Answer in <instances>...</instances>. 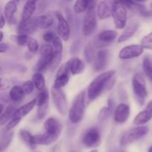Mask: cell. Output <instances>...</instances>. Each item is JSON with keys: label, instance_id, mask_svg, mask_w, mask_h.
<instances>
[{"label": "cell", "instance_id": "cell-1", "mask_svg": "<svg viewBox=\"0 0 152 152\" xmlns=\"http://www.w3.org/2000/svg\"><path fill=\"white\" fill-rule=\"evenodd\" d=\"M115 74L114 71H108L103 72L96 77L91 83L88 88V99L90 102L95 100L99 97L103 91L104 88L108 85V81Z\"/></svg>", "mask_w": 152, "mask_h": 152}, {"label": "cell", "instance_id": "cell-2", "mask_svg": "<svg viewBox=\"0 0 152 152\" xmlns=\"http://www.w3.org/2000/svg\"><path fill=\"white\" fill-rule=\"evenodd\" d=\"M85 91L80 92L73 101L72 105L69 111V120L72 123H78L83 120L86 108Z\"/></svg>", "mask_w": 152, "mask_h": 152}, {"label": "cell", "instance_id": "cell-3", "mask_svg": "<svg viewBox=\"0 0 152 152\" xmlns=\"http://www.w3.org/2000/svg\"><path fill=\"white\" fill-rule=\"evenodd\" d=\"M95 1H90L88 8L86 10V15L83 18V33L85 36H90L94 32L97 25L96 7Z\"/></svg>", "mask_w": 152, "mask_h": 152}, {"label": "cell", "instance_id": "cell-4", "mask_svg": "<svg viewBox=\"0 0 152 152\" xmlns=\"http://www.w3.org/2000/svg\"><path fill=\"white\" fill-rule=\"evenodd\" d=\"M111 16L115 28L123 29L127 24V9L120 1H114L111 7Z\"/></svg>", "mask_w": 152, "mask_h": 152}, {"label": "cell", "instance_id": "cell-5", "mask_svg": "<svg viewBox=\"0 0 152 152\" xmlns=\"http://www.w3.org/2000/svg\"><path fill=\"white\" fill-rule=\"evenodd\" d=\"M148 128L147 126H137L126 132L120 139L121 146H126L138 140L141 139L148 134Z\"/></svg>", "mask_w": 152, "mask_h": 152}, {"label": "cell", "instance_id": "cell-6", "mask_svg": "<svg viewBox=\"0 0 152 152\" xmlns=\"http://www.w3.org/2000/svg\"><path fill=\"white\" fill-rule=\"evenodd\" d=\"M35 105L36 99H33V100H31V102L25 104V105H22V107H20L19 108L16 109L14 114H13V117H12V119L10 120V122L7 123L6 129H7V130H11L12 129L16 127V126L20 123V121L22 120V118H24L25 116L28 115V114L34 109Z\"/></svg>", "mask_w": 152, "mask_h": 152}, {"label": "cell", "instance_id": "cell-7", "mask_svg": "<svg viewBox=\"0 0 152 152\" xmlns=\"http://www.w3.org/2000/svg\"><path fill=\"white\" fill-rule=\"evenodd\" d=\"M40 58L37 64V72L41 73L49 68L53 56V50L50 45H43L40 48Z\"/></svg>", "mask_w": 152, "mask_h": 152}, {"label": "cell", "instance_id": "cell-8", "mask_svg": "<svg viewBox=\"0 0 152 152\" xmlns=\"http://www.w3.org/2000/svg\"><path fill=\"white\" fill-rule=\"evenodd\" d=\"M51 95L53 103L58 112L62 116L65 115L68 112V105L66 96L63 91L62 89L52 87Z\"/></svg>", "mask_w": 152, "mask_h": 152}, {"label": "cell", "instance_id": "cell-9", "mask_svg": "<svg viewBox=\"0 0 152 152\" xmlns=\"http://www.w3.org/2000/svg\"><path fill=\"white\" fill-rule=\"evenodd\" d=\"M132 86L135 96L140 102H142V103H143L144 99L148 95V92L145 80L140 74H135L133 76Z\"/></svg>", "mask_w": 152, "mask_h": 152}, {"label": "cell", "instance_id": "cell-10", "mask_svg": "<svg viewBox=\"0 0 152 152\" xmlns=\"http://www.w3.org/2000/svg\"><path fill=\"white\" fill-rule=\"evenodd\" d=\"M69 74L70 71L68 62H65V63L62 64L59 67L57 73H56V79H55L54 85H53V87L56 88L61 89L64 86H66L68 84V81H69Z\"/></svg>", "mask_w": 152, "mask_h": 152}, {"label": "cell", "instance_id": "cell-11", "mask_svg": "<svg viewBox=\"0 0 152 152\" xmlns=\"http://www.w3.org/2000/svg\"><path fill=\"white\" fill-rule=\"evenodd\" d=\"M143 48L140 45H130L122 48L119 53L121 59H130L138 57L143 53Z\"/></svg>", "mask_w": 152, "mask_h": 152}, {"label": "cell", "instance_id": "cell-12", "mask_svg": "<svg viewBox=\"0 0 152 152\" xmlns=\"http://www.w3.org/2000/svg\"><path fill=\"white\" fill-rule=\"evenodd\" d=\"M101 142V136L96 129H90L86 132L83 137V142L88 148H96Z\"/></svg>", "mask_w": 152, "mask_h": 152}, {"label": "cell", "instance_id": "cell-13", "mask_svg": "<svg viewBox=\"0 0 152 152\" xmlns=\"http://www.w3.org/2000/svg\"><path fill=\"white\" fill-rule=\"evenodd\" d=\"M44 129L46 133L58 139L62 132V126L56 118L50 117L45 121Z\"/></svg>", "mask_w": 152, "mask_h": 152}, {"label": "cell", "instance_id": "cell-14", "mask_svg": "<svg viewBox=\"0 0 152 152\" xmlns=\"http://www.w3.org/2000/svg\"><path fill=\"white\" fill-rule=\"evenodd\" d=\"M56 16L58 20L57 32L59 37L63 41H68L70 38V28L68 22L60 13H56Z\"/></svg>", "mask_w": 152, "mask_h": 152}, {"label": "cell", "instance_id": "cell-15", "mask_svg": "<svg viewBox=\"0 0 152 152\" xmlns=\"http://www.w3.org/2000/svg\"><path fill=\"white\" fill-rule=\"evenodd\" d=\"M120 2L126 7V9H129L134 13H138L143 17H150L152 16V11L148 10L145 5H142L140 3L132 1H123Z\"/></svg>", "mask_w": 152, "mask_h": 152}, {"label": "cell", "instance_id": "cell-16", "mask_svg": "<svg viewBox=\"0 0 152 152\" xmlns=\"http://www.w3.org/2000/svg\"><path fill=\"white\" fill-rule=\"evenodd\" d=\"M130 116V106L127 104L120 103L114 111V120L117 123H124Z\"/></svg>", "mask_w": 152, "mask_h": 152}, {"label": "cell", "instance_id": "cell-17", "mask_svg": "<svg viewBox=\"0 0 152 152\" xmlns=\"http://www.w3.org/2000/svg\"><path fill=\"white\" fill-rule=\"evenodd\" d=\"M152 118V101L148 102L145 110L140 112L134 120V125H144L151 120Z\"/></svg>", "mask_w": 152, "mask_h": 152}, {"label": "cell", "instance_id": "cell-18", "mask_svg": "<svg viewBox=\"0 0 152 152\" xmlns=\"http://www.w3.org/2000/svg\"><path fill=\"white\" fill-rule=\"evenodd\" d=\"M111 7L112 4L111 6L108 1H99L96 5V16H98V18L101 20L108 19L110 16H111Z\"/></svg>", "mask_w": 152, "mask_h": 152}, {"label": "cell", "instance_id": "cell-19", "mask_svg": "<svg viewBox=\"0 0 152 152\" xmlns=\"http://www.w3.org/2000/svg\"><path fill=\"white\" fill-rule=\"evenodd\" d=\"M108 58V50L107 49H101L97 52L94 59V69L100 71L105 68Z\"/></svg>", "mask_w": 152, "mask_h": 152}, {"label": "cell", "instance_id": "cell-20", "mask_svg": "<svg viewBox=\"0 0 152 152\" xmlns=\"http://www.w3.org/2000/svg\"><path fill=\"white\" fill-rule=\"evenodd\" d=\"M17 10V5L16 3L13 1H10L7 2L4 6V16L5 21H7L8 24L13 25L16 22L14 14Z\"/></svg>", "mask_w": 152, "mask_h": 152}, {"label": "cell", "instance_id": "cell-21", "mask_svg": "<svg viewBox=\"0 0 152 152\" xmlns=\"http://www.w3.org/2000/svg\"><path fill=\"white\" fill-rule=\"evenodd\" d=\"M37 28V22H36V18L35 19H31L28 22H20V23L18 25V35L24 34V35L28 36V34H32Z\"/></svg>", "mask_w": 152, "mask_h": 152}, {"label": "cell", "instance_id": "cell-22", "mask_svg": "<svg viewBox=\"0 0 152 152\" xmlns=\"http://www.w3.org/2000/svg\"><path fill=\"white\" fill-rule=\"evenodd\" d=\"M68 65L69 67L70 73L73 75L82 74L84 71L85 64L82 59L78 57H72L68 61Z\"/></svg>", "mask_w": 152, "mask_h": 152}, {"label": "cell", "instance_id": "cell-23", "mask_svg": "<svg viewBox=\"0 0 152 152\" xmlns=\"http://www.w3.org/2000/svg\"><path fill=\"white\" fill-rule=\"evenodd\" d=\"M37 7V3L34 1H28L25 4L24 6L23 11L22 14V19L21 22H28L32 19V16L34 15V12Z\"/></svg>", "mask_w": 152, "mask_h": 152}, {"label": "cell", "instance_id": "cell-24", "mask_svg": "<svg viewBox=\"0 0 152 152\" xmlns=\"http://www.w3.org/2000/svg\"><path fill=\"white\" fill-rule=\"evenodd\" d=\"M138 28H139V25L137 23H131L130 25H129L126 27L124 31L119 37L118 39H117V42L121 43L129 40V39H131L134 35V34L137 32Z\"/></svg>", "mask_w": 152, "mask_h": 152}, {"label": "cell", "instance_id": "cell-25", "mask_svg": "<svg viewBox=\"0 0 152 152\" xmlns=\"http://www.w3.org/2000/svg\"><path fill=\"white\" fill-rule=\"evenodd\" d=\"M57 138L48 134L46 132L40 134H37L34 136V141L35 145H48L53 144V142L57 140Z\"/></svg>", "mask_w": 152, "mask_h": 152}, {"label": "cell", "instance_id": "cell-26", "mask_svg": "<svg viewBox=\"0 0 152 152\" xmlns=\"http://www.w3.org/2000/svg\"><path fill=\"white\" fill-rule=\"evenodd\" d=\"M117 32L113 30H107V31H103L98 35V39L99 42L104 43L105 45H108V43L112 42L113 41L117 39Z\"/></svg>", "mask_w": 152, "mask_h": 152}, {"label": "cell", "instance_id": "cell-27", "mask_svg": "<svg viewBox=\"0 0 152 152\" xmlns=\"http://www.w3.org/2000/svg\"><path fill=\"white\" fill-rule=\"evenodd\" d=\"M37 28L47 29L53 23V18L50 14H44L36 18Z\"/></svg>", "mask_w": 152, "mask_h": 152}, {"label": "cell", "instance_id": "cell-28", "mask_svg": "<svg viewBox=\"0 0 152 152\" xmlns=\"http://www.w3.org/2000/svg\"><path fill=\"white\" fill-rule=\"evenodd\" d=\"M19 137L21 140L24 142V143L30 148L31 149L34 150L36 148L37 145H35L34 141V136L27 130H21L19 132Z\"/></svg>", "mask_w": 152, "mask_h": 152}, {"label": "cell", "instance_id": "cell-29", "mask_svg": "<svg viewBox=\"0 0 152 152\" xmlns=\"http://www.w3.org/2000/svg\"><path fill=\"white\" fill-rule=\"evenodd\" d=\"M9 96L13 102H20L25 96V93L22 90V86H14L12 87L9 93Z\"/></svg>", "mask_w": 152, "mask_h": 152}, {"label": "cell", "instance_id": "cell-30", "mask_svg": "<svg viewBox=\"0 0 152 152\" xmlns=\"http://www.w3.org/2000/svg\"><path fill=\"white\" fill-rule=\"evenodd\" d=\"M16 108L13 105H9L5 108L4 112L0 116V126H4L7 122H10L16 111Z\"/></svg>", "mask_w": 152, "mask_h": 152}, {"label": "cell", "instance_id": "cell-31", "mask_svg": "<svg viewBox=\"0 0 152 152\" xmlns=\"http://www.w3.org/2000/svg\"><path fill=\"white\" fill-rule=\"evenodd\" d=\"M142 68L146 77L152 81V56L145 55L142 59Z\"/></svg>", "mask_w": 152, "mask_h": 152}, {"label": "cell", "instance_id": "cell-32", "mask_svg": "<svg viewBox=\"0 0 152 152\" xmlns=\"http://www.w3.org/2000/svg\"><path fill=\"white\" fill-rule=\"evenodd\" d=\"M32 82L37 90L42 91L45 88V80L42 73L37 72L32 76Z\"/></svg>", "mask_w": 152, "mask_h": 152}, {"label": "cell", "instance_id": "cell-33", "mask_svg": "<svg viewBox=\"0 0 152 152\" xmlns=\"http://www.w3.org/2000/svg\"><path fill=\"white\" fill-rule=\"evenodd\" d=\"M89 4L90 1L88 0H78L76 1L74 5V10L75 13L80 14L86 12L88 8Z\"/></svg>", "mask_w": 152, "mask_h": 152}, {"label": "cell", "instance_id": "cell-34", "mask_svg": "<svg viewBox=\"0 0 152 152\" xmlns=\"http://www.w3.org/2000/svg\"><path fill=\"white\" fill-rule=\"evenodd\" d=\"M48 98H49V93L47 88H45L39 94L36 99V105L38 107L44 105L45 104L48 103Z\"/></svg>", "mask_w": 152, "mask_h": 152}, {"label": "cell", "instance_id": "cell-35", "mask_svg": "<svg viewBox=\"0 0 152 152\" xmlns=\"http://www.w3.org/2000/svg\"><path fill=\"white\" fill-rule=\"evenodd\" d=\"M13 132H10V133L4 135L2 138H1L0 140V152H3L7 149L13 140Z\"/></svg>", "mask_w": 152, "mask_h": 152}, {"label": "cell", "instance_id": "cell-36", "mask_svg": "<svg viewBox=\"0 0 152 152\" xmlns=\"http://www.w3.org/2000/svg\"><path fill=\"white\" fill-rule=\"evenodd\" d=\"M85 57L87 62H91L94 59V48L91 43H89L85 48Z\"/></svg>", "mask_w": 152, "mask_h": 152}, {"label": "cell", "instance_id": "cell-37", "mask_svg": "<svg viewBox=\"0 0 152 152\" xmlns=\"http://www.w3.org/2000/svg\"><path fill=\"white\" fill-rule=\"evenodd\" d=\"M140 45L143 48V49L152 50V32L142 39Z\"/></svg>", "mask_w": 152, "mask_h": 152}, {"label": "cell", "instance_id": "cell-38", "mask_svg": "<svg viewBox=\"0 0 152 152\" xmlns=\"http://www.w3.org/2000/svg\"><path fill=\"white\" fill-rule=\"evenodd\" d=\"M26 46L28 47L29 51L32 53H35L39 49V43L37 40L31 37H29V39H28Z\"/></svg>", "mask_w": 152, "mask_h": 152}, {"label": "cell", "instance_id": "cell-39", "mask_svg": "<svg viewBox=\"0 0 152 152\" xmlns=\"http://www.w3.org/2000/svg\"><path fill=\"white\" fill-rule=\"evenodd\" d=\"M34 87L35 86H34V83L31 80L25 81L22 86V90H23L25 94H30L32 93L34 90Z\"/></svg>", "mask_w": 152, "mask_h": 152}, {"label": "cell", "instance_id": "cell-40", "mask_svg": "<svg viewBox=\"0 0 152 152\" xmlns=\"http://www.w3.org/2000/svg\"><path fill=\"white\" fill-rule=\"evenodd\" d=\"M111 111H111L108 107H104V108H102L99 112V120H106L107 118H108V117H110V115H111Z\"/></svg>", "mask_w": 152, "mask_h": 152}, {"label": "cell", "instance_id": "cell-41", "mask_svg": "<svg viewBox=\"0 0 152 152\" xmlns=\"http://www.w3.org/2000/svg\"><path fill=\"white\" fill-rule=\"evenodd\" d=\"M29 37L30 36L24 35V34H19V35L16 36V41L19 45L25 46L27 45V43H28V39H29Z\"/></svg>", "mask_w": 152, "mask_h": 152}, {"label": "cell", "instance_id": "cell-42", "mask_svg": "<svg viewBox=\"0 0 152 152\" xmlns=\"http://www.w3.org/2000/svg\"><path fill=\"white\" fill-rule=\"evenodd\" d=\"M48 103L45 104L44 105H42L40 107H38V110H37V118L39 120H42L45 116L48 110Z\"/></svg>", "mask_w": 152, "mask_h": 152}, {"label": "cell", "instance_id": "cell-43", "mask_svg": "<svg viewBox=\"0 0 152 152\" xmlns=\"http://www.w3.org/2000/svg\"><path fill=\"white\" fill-rule=\"evenodd\" d=\"M56 36L52 32H47L44 34L43 36V39L46 42H51L54 40V39L56 38Z\"/></svg>", "mask_w": 152, "mask_h": 152}, {"label": "cell", "instance_id": "cell-44", "mask_svg": "<svg viewBox=\"0 0 152 152\" xmlns=\"http://www.w3.org/2000/svg\"><path fill=\"white\" fill-rule=\"evenodd\" d=\"M10 88V83L7 80L0 77V91H5Z\"/></svg>", "mask_w": 152, "mask_h": 152}, {"label": "cell", "instance_id": "cell-45", "mask_svg": "<svg viewBox=\"0 0 152 152\" xmlns=\"http://www.w3.org/2000/svg\"><path fill=\"white\" fill-rule=\"evenodd\" d=\"M8 49V45L6 43H0V53H4Z\"/></svg>", "mask_w": 152, "mask_h": 152}, {"label": "cell", "instance_id": "cell-46", "mask_svg": "<svg viewBox=\"0 0 152 152\" xmlns=\"http://www.w3.org/2000/svg\"><path fill=\"white\" fill-rule=\"evenodd\" d=\"M4 25H5V19L2 13H0V29L4 28Z\"/></svg>", "mask_w": 152, "mask_h": 152}, {"label": "cell", "instance_id": "cell-47", "mask_svg": "<svg viewBox=\"0 0 152 152\" xmlns=\"http://www.w3.org/2000/svg\"><path fill=\"white\" fill-rule=\"evenodd\" d=\"M3 37H4V34H3L2 31H0V42H1L2 41Z\"/></svg>", "mask_w": 152, "mask_h": 152}, {"label": "cell", "instance_id": "cell-48", "mask_svg": "<svg viewBox=\"0 0 152 152\" xmlns=\"http://www.w3.org/2000/svg\"><path fill=\"white\" fill-rule=\"evenodd\" d=\"M3 110H4V106H3V105L0 104V115H1V113H2Z\"/></svg>", "mask_w": 152, "mask_h": 152}, {"label": "cell", "instance_id": "cell-49", "mask_svg": "<svg viewBox=\"0 0 152 152\" xmlns=\"http://www.w3.org/2000/svg\"><path fill=\"white\" fill-rule=\"evenodd\" d=\"M114 152H125L123 150H121V149H118V150H116Z\"/></svg>", "mask_w": 152, "mask_h": 152}, {"label": "cell", "instance_id": "cell-50", "mask_svg": "<svg viewBox=\"0 0 152 152\" xmlns=\"http://www.w3.org/2000/svg\"><path fill=\"white\" fill-rule=\"evenodd\" d=\"M148 152H152V145H151V146L149 147V148H148Z\"/></svg>", "mask_w": 152, "mask_h": 152}, {"label": "cell", "instance_id": "cell-51", "mask_svg": "<svg viewBox=\"0 0 152 152\" xmlns=\"http://www.w3.org/2000/svg\"><path fill=\"white\" fill-rule=\"evenodd\" d=\"M90 152H98V151H97V150H92V151H91Z\"/></svg>", "mask_w": 152, "mask_h": 152}]
</instances>
